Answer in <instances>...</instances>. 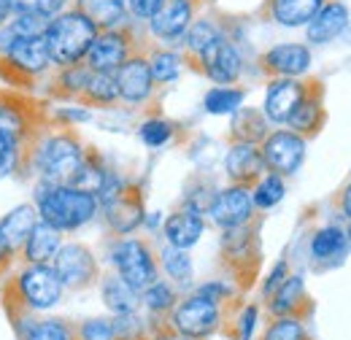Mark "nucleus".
<instances>
[{
  "instance_id": "f257e3e1",
  "label": "nucleus",
  "mask_w": 351,
  "mask_h": 340,
  "mask_svg": "<svg viewBox=\"0 0 351 340\" xmlns=\"http://www.w3.org/2000/svg\"><path fill=\"white\" fill-rule=\"evenodd\" d=\"M36 208L38 219L51 224L60 232H76L89 224L97 213V197L82 192L71 184H49L41 181L36 189Z\"/></svg>"
},
{
  "instance_id": "f03ea898",
  "label": "nucleus",
  "mask_w": 351,
  "mask_h": 340,
  "mask_svg": "<svg viewBox=\"0 0 351 340\" xmlns=\"http://www.w3.org/2000/svg\"><path fill=\"white\" fill-rule=\"evenodd\" d=\"M97 33L100 30L79 8H65L57 16H51L44 33L51 65L54 68H68V65L84 62L89 46L97 38Z\"/></svg>"
},
{
  "instance_id": "7ed1b4c3",
  "label": "nucleus",
  "mask_w": 351,
  "mask_h": 340,
  "mask_svg": "<svg viewBox=\"0 0 351 340\" xmlns=\"http://www.w3.org/2000/svg\"><path fill=\"white\" fill-rule=\"evenodd\" d=\"M87 151L79 135L62 130V132H49L36 143L33 151V168L38 170L41 181L49 184H68L73 173L82 168Z\"/></svg>"
},
{
  "instance_id": "20e7f679",
  "label": "nucleus",
  "mask_w": 351,
  "mask_h": 340,
  "mask_svg": "<svg viewBox=\"0 0 351 340\" xmlns=\"http://www.w3.org/2000/svg\"><path fill=\"white\" fill-rule=\"evenodd\" d=\"M97 206L114 235H130L146 221V206H143L141 186L119 181L117 175H108L106 186L97 195Z\"/></svg>"
},
{
  "instance_id": "39448f33",
  "label": "nucleus",
  "mask_w": 351,
  "mask_h": 340,
  "mask_svg": "<svg viewBox=\"0 0 351 340\" xmlns=\"http://www.w3.org/2000/svg\"><path fill=\"white\" fill-rule=\"evenodd\" d=\"M221 324V302L208 295H189L176 302L171 311V327L176 335L203 340L214 335Z\"/></svg>"
},
{
  "instance_id": "423d86ee",
  "label": "nucleus",
  "mask_w": 351,
  "mask_h": 340,
  "mask_svg": "<svg viewBox=\"0 0 351 340\" xmlns=\"http://www.w3.org/2000/svg\"><path fill=\"white\" fill-rule=\"evenodd\" d=\"M111 265H114L117 276H122L132 289H138V292H143L160 276L157 256L152 252V246L146 241H138V238L119 241L111 249Z\"/></svg>"
},
{
  "instance_id": "0eeeda50",
  "label": "nucleus",
  "mask_w": 351,
  "mask_h": 340,
  "mask_svg": "<svg viewBox=\"0 0 351 340\" xmlns=\"http://www.w3.org/2000/svg\"><path fill=\"white\" fill-rule=\"evenodd\" d=\"M138 51V41L130 25L114 27V30H100L97 38L89 46L84 65L95 73H117L119 65Z\"/></svg>"
},
{
  "instance_id": "6e6552de",
  "label": "nucleus",
  "mask_w": 351,
  "mask_h": 340,
  "mask_svg": "<svg viewBox=\"0 0 351 340\" xmlns=\"http://www.w3.org/2000/svg\"><path fill=\"white\" fill-rule=\"evenodd\" d=\"M14 289L27 311H49L62 300V292H65L51 265H27L16 276Z\"/></svg>"
},
{
  "instance_id": "1a4fd4ad",
  "label": "nucleus",
  "mask_w": 351,
  "mask_h": 340,
  "mask_svg": "<svg viewBox=\"0 0 351 340\" xmlns=\"http://www.w3.org/2000/svg\"><path fill=\"white\" fill-rule=\"evenodd\" d=\"M267 173L295 175L306 160V138L292 130H273L260 143Z\"/></svg>"
},
{
  "instance_id": "9d476101",
  "label": "nucleus",
  "mask_w": 351,
  "mask_h": 340,
  "mask_svg": "<svg viewBox=\"0 0 351 340\" xmlns=\"http://www.w3.org/2000/svg\"><path fill=\"white\" fill-rule=\"evenodd\" d=\"M51 267L60 276L65 289H87L100 276L97 259L84 243H62L51 259Z\"/></svg>"
},
{
  "instance_id": "9b49d317",
  "label": "nucleus",
  "mask_w": 351,
  "mask_h": 340,
  "mask_svg": "<svg viewBox=\"0 0 351 340\" xmlns=\"http://www.w3.org/2000/svg\"><path fill=\"white\" fill-rule=\"evenodd\" d=\"M206 213L211 216V221H214L217 227H221V230H232V227L252 224V219H254L252 186L232 184V186L217 192Z\"/></svg>"
},
{
  "instance_id": "f8f14e48",
  "label": "nucleus",
  "mask_w": 351,
  "mask_h": 340,
  "mask_svg": "<svg viewBox=\"0 0 351 340\" xmlns=\"http://www.w3.org/2000/svg\"><path fill=\"white\" fill-rule=\"evenodd\" d=\"M0 65L11 68L14 73L25 76V79H38L49 73L54 65H51V57H49V49H46L44 36H36V38H16V41L8 46V51L0 57Z\"/></svg>"
},
{
  "instance_id": "ddd939ff",
  "label": "nucleus",
  "mask_w": 351,
  "mask_h": 340,
  "mask_svg": "<svg viewBox=\"0 0 351 340\" xmlns=\"http://www.w3.org/2000/svg\"><path fill=\"white\" fill-rule=\"evenodd\" d=\"M195 16H197V0H165L146 25L157 41L176 43L184 38Z\"/></svg>"
},
{
  "instance_id": "4468645a",
  "label": "nucleus",
  "mask_w": 351,
  "mask_h": 340,
  "mask_svg": "<svg viewBox=\"0 0 351 340\" xmlns=\"http://www.w3.org/2000/svg\"><path fill=\"white\" fill-rule=\"evenodd\" d=\"M195 65L219 86H232L243 73V57H241L238 46L227 36H221L219 41L214 43Z\"/></svg>"
},
{
  "instance_id": "2eb2a0df",
  "label": "nucleus",
  "mask_w": 351,
  "mask_h": 340,
  "mask_svg": "<svg viewBox=\"0 0 351 340\" xmlns=\"http://www.w3.org/2000/svg\"><path fill=\"white\" fill-rule=\"evenodd\" d=\"M114 76H117V86H119V100H125V103L138 106L154 95L157 84H154V76L149 68V57L141 49L119 65V71Z\"/></svg>"
},
{
  "instance_id": "dca6fc26",
  "label": "nucleus",
  "mask_w": 351,
  "mask_h": 340,
  "mask_svg": "<svg viewBox=\"0 0 351 340\" xmlns=\"http://www.w3.org/2000/svg\"><path fill=\"white\" fill-rule=\"evenodd\" d=\"M311 68V49L306 43H278L260 57V71L270 79H300Z\"/></svg>"
},
{
  "instance_id": "f3484780",
  "label": "nucleus",
  "mask_w": 351,
  "mask_h": 340,
  "mask_svg": "<svg viewBox=\"0 0 351 340\" xmlns=\"http://www.w3.org/2000/svg\"><path fill=\"white\" fill-rule=\"evenodd\" d=\"M306 89L308 82H303V79H270L263 106L265 119L273 125H287V119L292 117V111L303 100Z\"/></svg>"
},
{
  "instance_id": "a211bd4d",
  "label": "nucleus",
  "mask_w": 351,
  "mask_h": 340,
  "mask_svg": "<svg viewBox=\"0 0 351 340\" xmlns=\"http://www.w3.org/2000/svg\"><path fill=\"white\" fill-rule=\"evenodd\" d=\"M224 170L230 175L232 184H243V186H254L263 178L267 168H265L263 151L260 143H241L232 141L227 157H224Z\"/></svg>"
},
{
  "instance_id": "6ab92c4d",
  "label": "nucleus",
  "mask_w": 351,
  "mask_h": 340,
  "mask_svg": "<svg viewBox=\"0 0 351 340\" xmlns=\"http://www.w3.org/2000/svg\"><path fill=\"white\" fill-rule=\"evenodd\" d=\"M324 100H322V84L319 82H308V89L303 100L298 103V108L292 111V117L287 119V125L292 132L303 135V138H313L319 130L324 127Z\"/></svg>"
},
{
  "instance_id": "aec40b11",
  "label": "nucleus",
  "mask_w": 351,
  "mask_h": 340,
  "mask_svg": "<svg viewBox=\"0 0 351 340\" xmlns=\"http://www.w3.org/2000/svg\"><path fill=\"white\" fill-rule=\"evenodd\" d=\"M346 25H349V8L341 0H324V5L306 25V38L308 43H330L346 30Z\"/></svg>"
},
{
  "instance_id": "412c9836",
  "label": "nucleus",
  "mask_w": 351,
  "mask_h": 340,
  "mask_svg": "<svg viewBox=\"0 0 351 340\" xmlns=\"http://www.w3.org/2000/svg\"><path fill=\"white\" fill-rule=\"evenodd\" d=\"M162 232H165L168 246L189 252V249L203 238V232H206V219H203V213L192 211V208H181V211L171 213V216L165 219Z\"/></svg>"
},
{
  "instance_id": "4be33fe9",
  "label": "nucleus",
  "mask_w": 351,
  "mask_h": 340,
  "mask_svg": "<svg viewBox=\"0 0 351 340\" xmlns=\"http://www.w3.org/2000/svg\"><path fill=\"white\" fill-rule=\"evenodd\" d=\"M60 246H62V232L38 219L36 227L30 230V235L25 238L19 254L27 265H51V259L60 252Z\"/></svg>"
},
{
  "instance_id": "5701e85b",
  "label": "nucleus",
  "mask_w": 351,
  "mask_h": 340,
  "mask_svg": "<svg viewBox=\"0 0 351 340\" xmlns=\"http://www.w3.org/2000/svg\"><path fill=\"white\" fill-rule=\"evenodd\" d=\"M324 0H265L263 16L281 27H306Z\"/></svg>"
},
{
  "instance_id": "b1692460",
  "label": "nucleus",
  "mask_w": 351,
  "mask_h": 340,
  "mask_svg": "<svg viewBox=\"0 0 351 340\" xmlns=\"http://www.w3.org/2000/svg\"><path fill=\"white\" fill-rule=\"evenodd\" d=\"M36 221H38V208L33 203H22V206L11 208V211L0 219V241L14 254H19L22 243L30 235V230L36 227Z\"/></svg>"
},
{
  "instance_id": "393cba45",
  "label": "nucleus",
  "mask_w": 351,
  "mask_h": 340,
  "mask_svg": "<svg viewBox=\"0 0 351 340\" xmlns=\"http://www.w3.org/2000/svg\"><path fill=\"white\" fill-rule=\"evenodd\" d=\"M73 8H79L97 30H114L128 25V0H73Z\"/></svg>"
},
{
  "instance_id": "a878e982",
  "label": "nucleus",
  "mask_w": 351,
  "mask_h": 340,
  "mask_svg": "<svg viewBox=\"0 0 351 340\" xmlns=\"http://www.w3.org/2000/svg\"><path fill=\"white\" fill-rule=\"evenodd\" d=\"M100 295H103V302L106 308L119 316V313H135L138 305H141V292L132 289L130 284L122 278V276H106L103 284H100Z\"/></svg>"
},
{
  "instance_id": "bb28decb",
  "label": "nucleus",
  "mask_w": 351,
  "mask_h": 340,
  "mask_svg": "<svg viewBox=\"0 0 351 340\" xmlns=\"http://www.w3.org/2000/svg\"><path fill=\"white\" fill-rule=\"evenodd\" d=\"M221 36H224V30H221L219 25L214 22V19H206V16H195V22L189 25V30L184 33V51H186V57L192 60V62H197L214 43L219 41Z\"/></svg>"
},
{
  "instance_id": "cd10ccee",
  "label": "nucleus",
  "mask_w": 351,
  "mask_h": 340,
  "mask_svg": "<svg viewBox=\"0 0 351 340\" xmlns=\"http://www.w3.org/2000/svg\"><path fill=\"white\" fill-rule=\"evenodd\" d=\"M267 119H265L263 111L257 108H238L232 114V127H230V135L232 141H241V143H263L265 135L270 132L267 130Z\"/></svg>"
},
{
  "instance_id": "c85d7f7f",
  "label": "nucleus",
  "mask_w": 351,
  "mask_h": 340,
  "mask_svg": "<svg viewBox=\"0 0 351 340\" xmlns=\"http://www.w3.org/2000/svg\"><path fill=\"white\" fill-rule=\"evenodd\" d=\"M306 302V284L300 276H287L284 284L270 295L273 316H298L300 305Z\"/></svg>"
},
{
  "instance_id": "c756f323",
  "label": "nucleus",
  "mask_w": 351,
  "mask_h": 340,
  "mask_svg": "<svg viewBox=\"0 0 351 340\" xmlns=\"http://www.w3.org/2000/svg\"><path fill=\"white\" fill-rule=\"evenodd\" d=\"M349 238L341 227H322L313 238H311V256L316 262H330V259H341L346 254Z\"/></svg>"
},
{
  "instance_id": "7c9ffc66",
  "label": "nucleus",
  "mask_w": 351,
  "mask_h": 340,
  "mask_svg": "<svg viewBox=\"0 0 351 340\" xmlns=\"http://www.w3.org/2000/svg\"><path fill=\"white\" fill-rule=\"evenodd\" d=\"M79 100L84 106H114L119 100V86L114 73H89L87 84L82 89Z\"/></svg>"
},
{
  "instance_id": "2f4dec72",
  "label": "nucleus",
  "mask_w": 351,
  "mask_h": 340,
  "mask_svg": "<svg viewBox=\"0 0 351 340\" xmlns=\"http://www.w3.org/2000/svg\"><path fill=\"white\" fill-rule=\"evenodd\" d=\"M146 57H149V68H152L154 84H173L176 79L181 76L184 57L178 51H173V49H154Z\"/></svg>"
},
{
  "instance_id": "473e14b6",
  "label": "nucleus",
  "mask_w": 351,
  "mask_h": 340,
  "mask_svg": "<svg viewBox=\"0 0 351 340\" xmlns=\"http://www.w3.org/2000/svg\"><path fill=\"white\" fill-rule=\"evenodd\" d=\"M284 195H287V186H284V175H278V173H265L263 178L252 186V203L260 211L276 208L284 200Z\"/></svg>"
},
{
  "instance_id": "72a5a7b5",
  "label": "nucleus",
  "mask_w": 351,
  "mask_h": 340,
  "mask_svg": "<svg viewBox=\"0 0 351 340\" xmlns=\"http://www.w3.org/2000/svg\"><path fill=\"white\" fill-rule=\"evenodd\" d=\"M243 97L246 92L238 89V86H214L206 92V100H203V108L214 117H224V114H235L241 106H243Z\"/></svg>"
},
{
  "instance_id": "f704fd0d",
  "label": "nucleus",
  "mask_w": 351,
  "mask_h": 340,
  "mask_svg": "<svg viewBox=\"0 0 351 340\" xmlns=\"http://www.w3.org/2000/svg\"><path fill=\"white\" fill-rule=\"evenodd\" d=\"M108 170L103 168L100 162H97V157H92L87 154L84 157V162H82V168L73 173V178L68 181L71 186H76V189H82V192H89V195H100V189L106 186V181H108Z\"/></svg>"
},
{
  "instance_id": "c9c22d12",
  "label": "nucleus",
  "mask_w": 351,
  "mask_h": 340,
  "mask_svg": "<svg viewBox=\"0 0 351 340\" xmlns=\"http://www.w3.org/2000/svg\"><path fill=\"white\" fill-rule=\"evenodd\" d=\"M160 265L168 273V278L176 281V284H189L192 276H195V267H192L189 254L184 249H176V246H165L160 252Z\"/></svg>"
},
{
  "instance_id": "e433bc0d",
  "label": "nucleus",
  "mask_w": 351,
  "mask_h": 340,
  "mask_svg": "<svg viewBox=\"0 0 351 340\" xmlns=\"http://www.w3.org/2000/svg\"><path fill=\"white\" fill-rule=\"evenodd\" d=\"M141 302L149 308V313H154V316H162V313H171L173 311V305L178 302L176 298V289L168 284V281H154V284H149L143 292H141Z\"/></svg>"
},
{
  "instance_id": "4c0bfd02",
  "label": "nucleus",
  "mask_w": 351,
  "mask_h": 340,
  "mask_svg": "<svg viewBox=\"0 0 351 340\" xmlns=\"http://www.w3.org/2000/svg\"><path fill=\"white\" fill-rule=\"evenodd\" d=\"M263 340H311V338H308V330L300 316H276L267 324Z\"/></svg>"
},
{
  "instance_id": "58836bf2",
  "label": "nucleus",
  "mask_w": 351,
  "mask_h": 340,
  "mask_svg": "<svg viewBox=\"0 0 351 340\" xmlns=\"http://www.w3.org/2000/svg\"><path fill=\"white\" fill-rule=\"evenodd\" d=\"M22 340H76V332L62 319H44V321H30Z\"/></svg>"
},
{
  "instance_id": "ea45409f",
  "label": "nucleus",
  "mask_w": 351,
  "mask_h": 340,
  "mask_svg": "<svg viewBox=\"0 0 351 340\" xmlns=\"http://www.w3.org/2000/svg\"><path fill=\"white\" fill-rule=\"evenodd\" d=\"M5 27L16 36V38H36L44 36L49 27V19L41 14H11V19L5 22Z\"/></svg>"
},
{
  "instance_id": "a19ab883",
  "label": "nucleus",
  "mask_w": 351,
  "mask_h": 340,
  "mask_svg": "<svg viewBox=\"0 0 351 340\" xmlns=\"http://www.w3.org/2000/svg\"><path fill=\"white\" fill-rule=\"evenodd\" d=\"M57 71H60L57 73V86L68 97H79L84 84H87L89 73H92L84 62H76V65H68V68H57Z\"/></svg>"
},
{
  "instance_id": "79ce46f5",
  "label": "nucleus",
  "mask_w": 351,
  "mask_h": 340,
  "mask_svg": "<svg viewBox=\"0 0 351 340\" xmlns=\"http://www.w3.org/2000/svg\"><path fill=\"white\" fill-rule=\"evenodd\" d=\"M25 162V151H22V141L11 138V135H0V175L16 173Z\"/></svg>"
},
{
  "instance_id": "37998d69",
  "label": "nucleus",
  "mask_w": 351,
  "mask_h": 340,
  "mask_svg": "<svg viewBox=\"0 0 351 340\" xmlns=\"http://www.w3.org/2000/svg\"><path fill=\"white\" fill-rule=\"evenodd\" d=\"M11 14H41L46 19L65 11L68 0H8Z\"/></svg>"
},
{
  "instance_id": "c03bdc74",
  "label": "nucleus",
  "mask_w": 351,
  "mask_h": 340,
  "mask_svg": "<svg viewBox=\"0 0 351 340\" xmlns=\"http://www.w3.org/2000/svg\"><path fill=\"white\" fill-rule=\"evenodd\" d=\"M138 135H141V141H143L146 146L160 149V146H165V143L173 138V125L165 122V119H146V122L141 125V130H138Z\"/></svg>"
},
{
  "instance_id": "a18cd8bd",
  "label": "nucleus",
  "mask_w": 351,
  "mask_h": 340,
  "mask_svg": "<svg viewBox=\"0 0 351 340\" xmlns=\"http://www.w3.org/2000/svg\"><path fill=\"white\" fill-rule=\"evenodd\" d=\"M76 340H117L111 319H87L79 324Z\"/></svg>"
},
{
  "instance_id": "49530a36",
  "label": "nucleus",
  "mask_w": 351,
  "mask_h": 340,
  "mask_svg": "<svg viewBox=\"0 0 351 340\" xmlns=\"http://www.w3.org/2000/svg\"><path fill=\"white\" fill-rule=\"evenodd\" d=\"M111 321H114L117 340H143L146 324L138 319V313H119V316H114Z\"/></svg>"
},
{
  "instance_id": "de8ad7c7",
  "label": "nucleus",
  "mask_w": 351,
  "mask_h": 340,
  "mask_svg": "<svg viewBox=\"0 0 351 340\" xmlns=\"http://www.w3.org/2000/svg\"><path fill=\"white\" fill-rule=\"evenodd\" d=\"M165 0H128V14L138 22H149Z\"/></svg>"
},
{
  "instance_id": "09e8293b",
  "label": "nucleus",
  "mask_w": 351,
  "mask_h": 340,
  "mask_svg": "<svg viewBox=\"0 0 351 340\" xmlns=\"http://www.w3.org/2000/svg\"><path fill=\"white\" fill-rule=\"evenodd\" d=\"M257 316H260L257 305H249V308L241 313V321H238V335H241V340H252V335H254V324H257Z\"/></svg>"
},
{
  "instance_id": "8fccbe9b",
  "label": "nucleus",
  "mask_w": 351,
  "mask_h": 340,
  "mask_svg": "<svg viewBox=\"0 0 351 340\" xmlns=\"http://www.w3.org/2000/svg\"><path fill=\"white\" fill-rule=\"evenodd\" d=\"M284 278H287V262H278L276 267H273V273L267 276V281H265V287H263V292L270 298L281 284H284Z\"/></svg>"
},
{
  "instance_id": "3c124183",
  "label": "nucleus",
  "mask_w": 351,
  "mask_h": 340,
  "mask_svg": "<svg viewBox=\"0 0 351 340\" xmlns=\"http://www.w3.org/2000/svg\"><path fill=\"white\" fill-rule=\"evenodd\" d=\"M8 19H11V5H8V0H0V27H3Z\"/></svg>"
},
{
  "instance_id": "603ef678",
  "label": "nucleus",
  "mask_w": 351,
  "mask_h": 340,
  "mask_svg": "<svg viewBox=\"0 0 351 340\" xmlns=\"http://www.w3.org/2000/svg\"><path fill=\"white\" fill-rule=\"evenodd\" d=\"M341 206H343V213L351 219V184L343 189V200H341Z\"/></svg>"
},
{
  "instance_id": "864d4df0",
  "label": "nucleus",
  "mask_w": 351,
  "mask_h": 340,
  "mask_svg": "<svg viewBox=\"0 0 351 340\" xmlns=\"http://www.w3.org/2000/svg\"><path fill=\"white\" fill-rule=\"evenodd\" d=\"M8 259H14V252H11V249H8V246L0 241V265H5Z\"/></svg>"
},
{
  "instance_id": "5fc2aeb1",
  "label": "nucleus",
  "mask_w": 351,
  "mask_h": 340,
  "mask_svg": "<svg viewBox=\"0 0 351 340\" xmlns=\"http://www.w3.org/2000/svg\"><path fill=\"white\" fill-rule=\"evenodd\" d=\"M154 340H195V338H184V335H176L173 332V335H157Z\"/></svg>"
},
{
  "instance_id": "6e6d98bb",
  "label": "nucleus",
  "mask_w": 351,
  "mask_h": 340,
  "mask_svg": "<svg viewBox=\"0 0 351 340\" xmlns=\"http://www.w3.org/2000/svg\"><path fill=\"white\" fill-rule=\"evenodd\" d=\"M346 238H349V243H351V219H349V230H346Z\"/></svg>"
}]
</instances>
